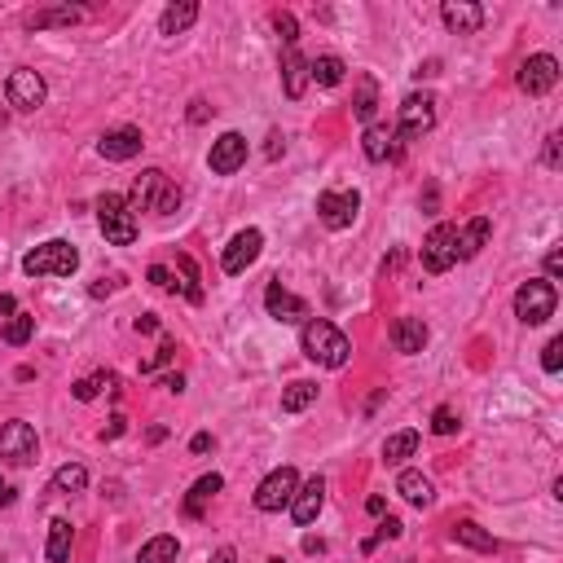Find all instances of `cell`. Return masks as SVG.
Masks as SVG:
<instances>
[{
    "mask_svg": "<svg viewBox=\"0 0 563 563\" xmlns=\"http://www.w3.org/2000/svg\"><path fill=\"white\" fill-rule=\"evenodd\" d=\"M194 18H199V4L194 0H181V4H167L159 18V31L163 36H181V31H190L194 27Z\"/></svg>",
    "mask_w": 563,
    "mask_h": 563,
    "instance_id": "cb8c5ba5",
    "label": "cell"
},
{
    "mask_svg": "<svg viewBox=\"0 0 563 563\" xmlns=\"http://www.w3.org/2000/svg\"><path fill=\"white\" fill-rule=\"evenodd\" d=\"M36 453H40V441H36V427H31V423L13 418V423L0 427V462H9V467H31Z\"/></svg>",
    "mask_w": 563,
    "mask_h": 563,
    "instance_id": "8992f818",
    "label": "cell"
},
{
    "mask_svg": "<svg viewBox=\"0 0 563 563\" xmlns=\"http://www.w3.org/2000/svg\"><path fill=\"white\" fill-rule=\"evenodd\" d=\"M493 234V225H488V216H476V220H467V229H458V242H453V255L458 260H476L484 251V242Z\"/></svg>",
    "mask_w": 563,
    "mask_h": 563,
    "instance_id": "7402d4cb",
    "label": "cell"
},
{
    "mask_svg": "<svg viewBox=\"0 0 563 563\" xmlns=\"http://www.w3.org/2000/svg\"><path fill=\"white\" fill-rule=\"evenodd\" d=\"M269 563H282V559H269Z\"/></svg>",
    "mask_w": 563,
    "mask_h": 563,
    "instance_id": "94428289",
    "label": "cell"
},
{
    "mask_svg": "<svg viewBox=\"0 0 563 563\" xmlns=\"http://www.w3.org/2000/svg\"><path fill=\"white\" fill-rule=\"evenodd\" d=\"M137 330H141V335H155V330H159V317H155V313L137 317Z\"/></svg>",
    "mask_w": 563,
    "mask_h": 563,
    "instance_id": "7dc6e473",
    "label": "cell"
},
{
    "mask_svg": "<svg viewBox=\"0 0 563 563\" xmlns=\"http://www.w3.org/2000/svg\"><path fill=\"white\" fill-rule=\"evenodd\" d=\"M559 365H563V339H550V344L541 348V370H546V374H559Z\"/></svg>",
    "mask_w": 563,
    "mask_h": 563,
    "instance_id": "f35d334b",
    "label": "cell"
},
{
    "mask_svg": "<svg viewBox=\"0 0 563 563\" xmlns=\"http://www.w3.org/2000/svg\"><path fill=\"white\" fill-rule=\"evenodd\" d=\"M76 269H80V251L62 238L40 242L36 251L22 255V273L27 278H71Z\"/></svg>",
    "mask_w": 563,
    "mask_h": 563,
    "instance_id": "3957f363",
    "label": "cell"
},
{
    "mask_svg": "<svg viewBox=\"0 0 563 563\" xmlns=\"http://www.w3.org/2000/svg\"><path fill=\"white\" fill-rule=\"evenodd\" d=\"M299 348H304V357H308V362L326 365V370H339V365H348V357H353V344H348V335H344V330H339L335 322H326V317L304 322Z\"/></svg>",
    "mask_w": 563,
    "mask_h": 563,
    "instance_id": "6da1fadb",
    "label": "cell"
},
{
    "mask_svg": "<svg viewBox=\"0 0 563 563\" xmlns=\"http://www.w3.org/2000/svg\"><path fill=\"white\" fill-rule=\"evenodd\" d=\"M441 18H444V27H449L453 36H476V31L484 27V9L480 4H471V0H444Z\"/></svg>",
    "mask_w": 563,
    "mask_h": 563,
    "instance_id": "e0dca14e",
    "label": "cell"
},
{
    "mask_svg": "<svg viewBox=\"0 0 563 563\" xmlns=\"http://www.w3.org/2000/svg\"><path fill=\"white\" fill-rule=\"evenodd\" d=\"M282 88H286L290 102H299L304 88H308V58H304L299 49H286V53H282Z\"/></svg>",
    "mask_w": 563,
    "mask_h": 563,
    "instance_id": "44dd1931",
    "label": "cell"
},
{
    "mask_svg": "<svg viewBox=\"0 0 563 563\" xmlns=\"http://www.w3.org/2000/svg\"><path fill=\"white\" fill-rule=\"evenodd\" d=\"M115 286H120V282H106V278H102V282H97V286H93V295H97V299H102V295H111V290H115Z\"/></svg>",
    "mask_w": 563,
    "mask_h": 563,
    "instance_id": "6f0895ef",
    "label": "cell"
},
{
    "mask_svg": "<svg viewBox=\"0 0 563 563\" xmlns=\"http://www.w3.org/2000/svg\"><path fill=\"white\" fill-rule=\"evenodd\" d=\"M31 335H36V317H27V313H13V317L4 322V344H9V348H22Z\"/></svg>",
    "mask_w": 563,
    "mask_h": 563,
    "instance_id": "e575fe53",
    "label": "cell"
},
{
    "mask_svg": "<svg viewBox=\"0 0 563 563\" xmlns=\"http://www.w3.org/2000/svg\"><path fill=\"white\" fill-rule=\"evenodd\" d=\"M365 511H370V515H383V511H388V502H383V497H370V502H365Z\"/></svg>",
    "mask_w": 563,
    "mask_h": 563,
    "instance_id": "11a10c76",
    "label": "cell"
},
{
    "mask_svg": "<svg viewBox=\"0 0 563 563\" xmlns=\"http://www.w3.org/2000/svg\"><path fill=\"white\" fill-rule=\"evenodd\" d=\"M397 493H401L409 506H432V497H436L432 480L418 476V471H401V476H397Z\"/></svg>",
    "mask_w": 563,
    "mask_h": 563,
    "instance_id": "d4e9b609",
    "label": "cell"
},
{
    "mask_svg": "<svg viewBox=\"0 0 563 563\" xmlns=\"http://www.w3.org/2000/svg\"><path fill=\"white\" fill-rule=\"evenodd\" d=\"M555 304H559V295H555V282H523L520 290H515V317L523 326H541L555 317Z\"/></svg>",
    "mask_w": 563,
    "mask_h": 563,
    "instance_id": "277c9868",
    "label": "cell"
},
{
    "mask_svg": "<svg viewBox=\"0 0 563 563\" xmlns=\"http://www.w3.org/2000/svg\"><path fill=\"white\" fill-rule=\"evenodd\" d=\"M546 163H550V167H559V163H563V150H559V137H546Z\"/></svg>",
    "mask_w": 563,
    "mask_h": 563,
    "instance_id": "ee69618b",
    "label": "cell"
},
{
    "mask_svg": "<svg viewBox=\"0 0 563 563\" xmlns=\"http://www.w3.org/2000/svg\"><path fill=\"white\" fill-rule=\"evenodd\" d=\"M102 388H115V374H93V379H80L76 383V401H97Z\"/></svg>",
    "mask_w": 563,
    "mask_h": 563,
    "instance_id": "d590c367",
    "label": "cell"
},
{
    "mask_svg": "<svg viewBox=\"0 0 563 563\" xmlns=\"http://www.w3.org/2000/svg\"><path fill=\"white\" fill-rule=\"evenodd\" d=\"M242 163H246V137H242V132H225V137H216V141H211L207 167H211L216 176H234Z\"/></svg>",
    "mask_w": 563,
    "mask_h": 563,
    "instance_id": "4fadbf2b",
    "label": "cell"
},
{
    "mask_svg": "<svg viewBox=\"0 0 563 563\" xmlns=\"http://www.w3.org/2000/svg\"><path fill=\"white\" fill-rule=\"evenodd\" d=\"M97 225H102L106 242H115V246H132L137 242V216H132L128 199H120V194H102L97 199Z\"/></svg>",
    "mask_w": 563,
    "mask_h": 563,
    "instance_id": "5b68a950",
    "label": "cell"
},
{
    "mask_svg": "<svg viewBox=\"0 0 563 563\" xmlns=\"http://www.w3.org/2000/svg\"><path fill=\"white\" fill-rule=\"evenodd\" d=\"M392 348L405 353V357L423 353V348H427V322H423V317H397V322H392Z\"/></svg>",
    "mask_w": 563,
    "mask_h": 563,
    "instance_id": "ffe728a7",
    "label": "cell"
},
{
    "mask_svg": "<svg viewBox=\"0 0 563 563\" xmlns=\"http://www.w3.org/2000/svg\"><path fill=\"white\" fill-rule=\"evenodd\" d=\"M432 128H436V97H432V93H414V97H405L397 137H405V141H418V137H427Z\"/></svg>",
    "mask_w": 563,
    "mask_h": 563,
    "instance_id": "9c48e42d",
    "label": "cell"
},
{
    "mask_svg": "<svg viewBox=\"0 0 563 563\" xmlns=\"http://www.w3.org/2000/svg\"><path fill=\"white\" fill-rule=\"evenodd\" d=\"M392 537H401V520H392V515H388V520L379 523V532H374V541H392Z\"/></svg>",
    "mask_w": 563,
    "mask_h": 563,
    "instance_id": "b9f144b4",
    "label": "cell"
},
{
    "mask_svg": "<svg viewBox=\"0 0 563 563\" xmlns=\"http://www.w3.org/2000/svg\"><path fill=\"white\" fill-rule=\"evenodd\" d=\"M80 18H84L80 4H49V9L27 13V27H31V31H49V27H71V22H80Z\"/></svg>",
    "mask_w": 563,
    "mask_h": 563,
    "instance_id": "603a6c76",
    "label": "cell"
},
{
    "mask_svg": "<svg viewBox=\"0 0 563 563\" xmlns=\"http://www.w3.org/2000/svg\"><path fill=\"white\" fill-rule=\"evenodd\" d=\"M163 436H167V427H150V432H146V441H150V444H159Z\"/></svg>",
    "mask_w": 563,
    "mask_h": 563,
    "instance_id": "91938a15",
    "label": "cell"
},
{
    "mask_svg": "<svg viewBox=\"0 0 563 563\" xmlns=\"http://www.w3.org/2000/svg\"><path fill=\"white\" fill-rule=\"evenodd\" d=\"M207 115H211V106H207V102H190V123H207Z\"/></svg>",
    "mask_w": 563,
    "mask_h": 563,
    "instance_id": "f6af8a7d",
    "label": "cell"
},
{
    "mask_svg": "<svg viewBox=\"0 0 563 563\" xmlns=\"http://www.w3.org/2000/svg\"><path fill=\"white\" fill-rule=\"evenodd\" d=\"M453 541H462V546H471V550H497V541H493V532H484L480 523H471V520H462V523H453Z\"/></svg>",
    "mask_w": 563,
    "mask_h": 563,
    "instance_id": "4dcf8cb0",
    "label": "cell"
},
{
    "mask_svg": "<svg viewBox=\"0 0 563 563\" xmlns=\"http://www.w3.org/2000/svg\"><path fill=\"white\" fill-rule=\"evenodd\" d=\"M555 84H559V62L550 53H537V58H528L520 67V88L528 97H546Z\"/></svg>",
    "mask_w": 563,
    "mask_h": 563,
    "instance_id": "7c38bea8",
    "label": "cell"
},
{
    "mask_svg": "<svg viewBox=\"0 0 563 563\" xmlns=\"http://www.w3.org/2000/svg\"><path fill=\"white\" fill-rule=\"evenodd\" d=\"M71 541H76V528H71V520H53L49 523V563H67L71 559Z\"/></svg>",
    "mask_w": 563,
    "mask_h": 563,
    "instance_id": "4316f807",
    "label": "cell"
},
{
    "mask_svg": "<svg viewBox=\"0 0 563 563\" xmlns=\"http://www.w3.org/2000/svg\"><path fill=\"white\" fill-rule=\"evenodd\" d=\"M13 497H18V493H13V484L0 480V506H13Z\"/></svg>",
    "mask_w": 563,
    "mask_h": 563,
    "instance_id": "f5cc1de1",
    "label": "cell"
},
{
    "mask_svg": "<svg viewBox=\"0 0 563 563\" xmlns=\"http://www.w3.org/2000/svg\"><path fill=\"white\" fill-rule=\"evenodd\" d=\"M273 31L282 36V44H286V49H295V40H299V22H295V13L278 9V13H273Z\"/></svg>",
    "mask_w": 563,
    "mask_h": 563,
    "instance_id": "8d00e7d4",
    "label": "cell"
},
{
    "mask_svg": "<svg viewBox=\"0 0 563 563\" xmlns=\"http://www.w3.org/2000/svg\"><path fill=\"white\" fill-rule=\"evenodd\" d=\"M348 76V67H344V58H335V53H326L317 62H308V80H317L322 88H335V84H344Z\"/></svg>",
    "mask_w": 563,
    "mask_h": 563,
    "instance_id": "83f0119b",
    "label": "cell"
},
{
    "mask_svg": "<svg viewBox=\"0 0 563 563\" xmlns=\"http://www.w3.org/2000/svg\"><path fill=\"white\" fill-rule=\"evenodd\" d=\"M357 211H362V194L357 190H326L322 199H317V216H322L326 229H348L353 220H357Z\"/></svg>",
    "mask_w": 563,
    "mask_h": 563,
    "instance_id": "30bf717a",
    "label": "cell"
},
{
    "mask_svg": "<svg viewBox=\"0 0 563 563\" xmlns=\"http://www.w3.org/2000/svg\"><path fill=\"white\" fill-rule=\"evenodd\" d=\"M234 559H238V555H234V546H220V550L211 555V563H234Z\"/></svg>",
    "mask_w": 563,
    "mask_h": 563,
    "instance_id": "816d5d0a",
    "label": "cell"
},
{
    "mask_svg": "<svg viewBox=\"0 0 563 563\" xmlns=\"http://www.w3.org/2000/svg\"><path fill=\"white\" fill-rule=\"evenodd\" d=\"M414 76H418V80H432V76H441V62H436V58H427V62H423Z\"/></svg>",
    "mask_w": 563,
    "mask_h": 563,
    "instance_id": "bcb514c9",
    "label": "cell"
},
{
    "mask_svg": "<svg viewBox=\"0 0 563 563\" xmlns=\"http://www.w3.org/2000/svg\"><path fill=\"white\" fill-rule=\"evenodd\" d=\"M304 550H308V555H322L326 541H322V537H304Z\"/></svg>",
    "mask_w": 563,
    "mask_h": 563,
    "instance_id": "db71d44e",
    "label": "cell"
},
{
    "mask_svg": "<svg viewBox=\"0 0 563 563\" xmlns=\"http://www.w3.org/2000/svg\"><path fill=\"white\" fill-rule=\"evenodd\" d=\"M322 506H326V480H322V476H313L308 484H299V488H295L290 515H295V523H313Z\"/></svg>",
    "mask_w": 563,
    "mask_h": 563,
    "instance_id": "ac0fdd59",
    "label": "cell"
},
{
    "mask_svg": "<svg viewBox=\"0 0 563 563\" xmlns=\"http://www.w3.org/2000/svg\"><path fill=\"white\" fill-rule=\"evenodd\" d=\"M432 432H436V436H453V432H458V414H453L449 405H441V409L432 414Z\"/></svg>",
    "mask_w": 563,
    "mask_h": 563,
    "instance_id": "74e56055",
    "label": "cell"
},
{
    "mask_svg": "<svg viewBox=\"0 0 563 563\" xmlns=\"http://www.w3.org/2000/svg\"><path fill=\"white\" fill-rule=\"evenodd\" d=\"M141 128H111L102 141H97V150H102V159H111V163H128V159H137L141 155Z\"/></svg>",
    "mask_w": 563,
    "mask_h": 563,
    "instance_id": "2e32d148",
    "label": "cell"
},
{
    "mask_svg": "<svg viewBox=\"0 0 563 563\" xmlns=\"http://www.w3.org/2000/svg\"><path fill=\"white\" fill-rule=\"evenodd\" d=\"M264 308H269V317L282 326H295L308 317V304L299 299V295H290L282 282H269V290H264Z\"/></svg>",
    "mask_w": 563,
    "mask_h": 563,
    "instance_id": "9a60e30c",
    "label": "cell"
},
{
    "mask_svg": "<svg viewBox=\"0 0 563 563\" xmlns=\"http://www.w3.org/2000/svg\"><path fill=\"white\" fill-rule=\"evenodd\" d=\"M4 97H9V106L13 111H40L44 97H49V84H44L40 71H31V67H18L9 84H4Z\"/></svg>",
    "mask_w": 563,
    "mask_h": 563,
    "instance_id": "ba28073f",
    "label": "cell"
},
{
    "mask_svg": "<svg viewBox=\"0 0 563 563\" xmlns=\"http://www.w3.org/2000/svg\"><path fill=\"white\" fill-rule=\"evenodd\" d=\"M365 159L370 163H388L401 155V141H397V128H388V123H370L365 128Z\"/></svg>",
    "mask_w": 563,
    "mask_h": 563,
    "instance_id": "d6986e66",
    "label": "cell"
},
{
    "mask_svg": "<svg viewBox=\"0 0 563 563\" xmlns=\"http://www.w3.org/2000/svg\"><path fill=\"white\" fill-rule=\"evenodd\" d=\"M163 388H167V392H185V379H181V374H167Z\"/></svg>",
    "mask_w": 563,
    "mask_h": 563,
    "instance_id": "681fc988",
    "label": "cell"
},
{
    "mask_svg": "<svg viewBox=\"0 0 563 563\" xmlns=\"http://www.w3.org/2000/svg\"><path fill=\"white\" fill-rule=\"evenodd\" d=\"M374 111H379V84L370 80V76H362V88H357V102H353V115L370 128L374 123Z\"/></svg>",
    "mask_w": 563,
    "mask_h": 563,
    "instance_id": "1f68e13d",
    "label": "cell"
},
{
    "mask_svg": "<svg viewBox=\"0 0 563 563\" xmlns=\"http://www.w3.org/2000/svg\"><path fill=\"white\" fill-rule=\"evenodd\" d=\"M414 449H418V432H397L383 444V458H388V467H401L405 458H414Z\"/></svg>",
    "mask_w": 563,
    "mask_h": 563,
    "instance_id": "d6a6232c",
    "label": "cell"
},
{
    "mask_svg": "<svg viewBox=\"0 0 563 563\" xmlns=\"http://www.w3.org/2000/svg\"><path fill=\"white\" fill-rule=\"evenodd\" d=\"M190 449H194V453H207V449H211V436H207V432H199V436L190 441Z\"/></svg>",
    "mask_w": 563,
    "mask_h": 563,
    "instance_id": "c3c4849f",
    "label": "cell"
},
{
    "mask_svg": "<svg viewBox=\"0 0 563 563\" xmlns=\"http://www.w3.org/2000/svg\"><path fill=\"white\" fill-rule=\"evenodd\" d=\"M295 488H299L295 467H278L273 476H264L260 488H255V511L273 515V511H282V506H290V502H295Z\"/></svg>",
    "mask_w": 563,
    "mask_h": 563,
    "instance_id": "52a82bcc",
    "label": "cell"
},
{
    "mask_svg": "<svg viewBox=\"0 0 563 563\" xmlns=\"http://www.w3.org/2000/svg\"><path fill=\"white\" fill-rule=\"evenodd\" d=\"M146 278L155 282L159 290H176V286H181V282L172 278V269H167V264H150V273H146Z\"/></svg>",
    "mask_w": 563,
    "mask_h": 563,
    "instance_id": "60d3db41",
    "label": "cell"
},
{
    "mask_svg": "<svg viewBox=\"0 0 563 563\" xmlns=\"http://www.w3.org/2000/svg\"><path fill=\"white\" fill-rule=\"evenodd\" d=\"M225 488V480L211 471V476H202V480H194V488H190V497H185V515H202V506L216 497Z\"/></svg>",
    "mask_w": 563,
    "mask_h": 563,
    "instance_id": "f1b7e54d",
    "label": "cell"
},
{
    "mask_svg": "<svg viewBox=\"0 0 563 563\" xmlns=\"http://www.w3.org/2000/svg\"><path fill=\"white\" fill-rule=\"evenodd\" d=\"M106 436H111V441H115V436H123V414H115V418H111V427H106Z\"/></svg>",
    "mask_w": 563,
    "mask_h": 563,
    "instance_id": "9f6ffc18",
    "label": "cell"
},
{
    "mask_svg": "<svg viewBox=\"0 0 563 563\" xmlns=\"http://www.w3.org/2000/svg\"><path fill=\"white\" fill-rule=\"evenodd\" d=\"M546 273H550V278H559V273H563V251H559V246H550V251H546Z\"/></svg>",
    "mask_w": 563,
    "mask_h": 563,
    "instance_id": "7bdbcfd3",
    "label": "cell"
},
{
    "mask_svg": "<svg viewBox=\"0 0 563 563\" xmlns=\"http://www.w3.org/2000/svg\"><path fill=\"white\" fill-rule=\"evenodd\" d=\"M260 246H264V234H260V229H242V234H234V242H229L225 255H220L225 273H246V269L260 260Z\"/></svg>",
    "mask_w": 563,
    "mask_h": 563,
    "instance_id": "5bb4252c",
    "label": "cell"
},
{
    "mask_svg": "<svg viewBox=\"0 0 563 563\" xmlns=\"http://www.w3.org/2000/svg\"><path fill=\"white\" fill-rule=\"evenodd\" d=\"M0 563H4V559H0Z\"/></svg>",
    "mask_w": 563,
    "mask_h": 563,
    "instance_id": "6125c7cd",
    "label": "cell"
},
{
    "mask_svg": "<svg viewBox=\"0 0 563 563\" xmlns=\"http://www.w3.org/2000/svg\"><path fill=\"white\" fill-rule=\"evenodd\" d=\"M313 401H317V383L299 379V383H290V388L282 392V414H299V409H308Z\"/></svg>",
    "mask_w": 563,
    "mask_h": 563,
    "instance_id": "f546056e",
    "label": "cell"
},
{
    "mask_svg": "<svg viewBox=\"0 0 563 563\" xmlns=\"http://www.w3.org/2000/svg\"><path fill=\"white\" fill-rule=\"evenodd\" d=\"M282 150H286V146H282V137H278V132H273V137H269V159H278Z\"/></svg>",
    "mask_w": 563,
    "mask_h": 563,
    "instance_id": "680465c9",
    "label": "cell"
},
{
    "mask_svg": "<svg viewBox=\"0 0 563 563\" xmlns=\"http://www.w3.org/2000/svg\"><path fill=\"white\" fill-rule=\"evenodd\" d=\"M128 207H132V216H137V211H155V216H167V211H176V207H181V190L167 181V172H159V167H146V172L132 181Z\"/></svg>",
    "mask_w": 563,
    "mask_h": 563,
    "instance_id": "7a4b0ae2",
    "label": "cell"
},
{
    "mask_svg": "<svg viewBox=\"0 0 563 563\" xmlns=\"http://www.w3.org/2000/svg\"><path fill=\"white\" fill-rule=\"evenodd\" d=\"M0 313L13 317V313H18V299H13V295H0Z\"/></svg>",
    "mask_w": 563,
    "mask_h": 563,
    "instance_id": "f907efd6",
    "label": "cell"
},
{
    "mask_svg": "<svg viewBox=\"0 0 563 563\" xmlns=\"http://www.w3.org/2000/svg\"><path fill=\"white\" fill-rule=\"evenodd\" d=\"M453 242H458V225H436V229L423 238V269H427V273H444V269L458 264Z\"/></svg>",
    "mask_w": 563,
    "mask_h": 563,
    "instance_id": "8fae6325",
    "label": "cell"
},
{
    "mask_svg": "<svg viewBox=\"0 0 563 563\" xmlns=\"http://www.w3.org/2000/svg\"><path fill=\"white\" fill-rule=\"evenodd\" d=\"M172 357H176V344H172V339H163L159 353H155L150 362H141V374H155V370H159V365H167Z\"/></svg>",
    "mask_w": 563,
    "mask_h": 563,
    "instance_id": "ab89813d",
    "label": "cell"
},
{
    "mask_svg": "<svg viewBox=\"0 0 563 563\" xmlns=\"http://www.w3.org/2000/svg\"><path fill=\"white\" fill-rule=\"evenodd\" d=\"M176 555H181V541L172 532H159L137 550V563H176Z\"/></svg>",
    "mask_w": 563,
    "mask_h": 563,
    "instance_id": "484cf974",
    "label": "cell"
},
{
    "mask_svg": "<svg viewBox=\"0 0 563 563\" xmlns=\"http://www.w3.org/2000/svg\"><path fill=\"white\" fill-rule=\"evenodd\" d=\"M84 484H88V471L80 462H67L53 471V493H84Z\"/></svg>",
    "mask_w": 563,
    "mask_h": 563,
    "instance_id": "836d02e7",
    "label": "cell"
}]
</instances>
